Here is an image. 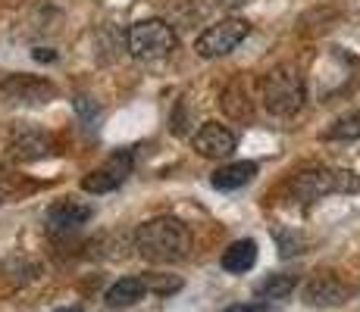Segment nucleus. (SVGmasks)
<instances>
[{
  "mask_svg": "<svg viewBox=\"0 0 360 312\" xmlns=\"http://www.w3.org/2000/svg\"><path fill=\"white\" fill-rule=\"evenodd\" d=\"M191 231L185 222L172 219V216H157L150 222H144L135 234V250L141 259L157 262V266H172L182 262L191 253Z\"/></svg>",
  "mask_w": 360,
  "mask_h": 312,
  "instance_id": "f257e3e1",
  "label": "nucleus"
},
{
  "mask_svg": "<svg viewBox=\"0 0 360 312\" xmlns=\"http://www.w3.org/2000/svg\"><path fill=\"white\" fill-rule=\"evenodd\" d=\"M360 178L351 169H329V165H310L292 178V197L297 203H314L329 194H357Z\"/></svg>",
  "mask_w": 360,
  "mask_h": 312,
  "instance_id": "f03ea898",
  "label": "nucleus"
},
{
  "mask_svg": "<svg viewBox=\"0 0 360 312\" xmlns=\"http://www.w3.org/2000/svg\"><path fill=\"white\" fill-rule=\"evenodd\" d=\"M304 79L297 75L295 66H276L266 72V79L260 81V100L263 107H266V113L273 116H282V119H288V116H295L297 109L304 107Z\"/></svg>",
  "mask_w": 360,
  "mask_h": 312,
  "instance_id": "7ed1b4c3",
  "label": "nucleus"
},
{
  "mask_svg": "<svg viewBox=\"0 0 360 312\" xmlns=\"http://www.w3.org/2000/svg\"><path fill=\"white\" fill-rule=\"evenodd\" d=\"M179 38L166 19H141L126 32V47L135 60H163L176 50Z\"/></svg>",
  "mask_w": 360,
  "mask_h": 312,
  "instance_id": "20e7f679",
  "label": "nucleus"
},
{
  "mask_svg": "<svg viewBox=\"0 0 360 312\" xmlns=\"http://www.w3.org/2000/svg\"><path fill=\"white\" fill-rule=\"evenodd\" d=\"M248 34H251V22H248V19L226 16V19H219L217 25H207V29L198 34L195 50H198V57H204V60H217V57L232 53Z\"/></svg>",
  "mask_w": 360,
  "mask_h": 312,
  "instance_id": "39448f33",
  "label": "nucleus"
},
{
  "mask_svg": "<svg viewBox=\"0 0 360 312\" xmlns=\"http://www.w3.org/2000/svg\"><path fill=\"white\" fill-rule=\"evenodd\" d=\"M57 97V88L53 81L41 79V75H6L0 81V100L4 103H19V107H38V103H47Z\"/></svg>",
  "mask_w": 360,
  "mask_h": 312,
  "instance_id": "423d86ee",
  "label": "nucleus"
},
{
  "mask_svg": "<svg viewBox=\"0 0 360 312\" xmlns=\"http://www.w3.org/2000/svg\"><path fill=\"white\" fill-rule=\"evenodd\" d=\"M131 169H135V154H131V150H116L107 163H101L98 169L88 172V175L82 178V191L85 194H110V191L126 184Z\"/></svg>",
  "mask_w": 360,
  "mask_h": 312,
  "instance_id": "0eeeda50",
  "label": "nucleus"
},
{
  "mask_svg": "<svg viewBox=\"0 0 360 312\" xmlns=\"http://www.w3.org/2000/svg\"><path fill=\"white\" fill-rule=\"evenodd\" d=\"M91 219V206L88 203H79V200H57L51 210L44 212V225L51 234L63 238V234H72L79 231L85 222Z\"/></svg>",
  "mask_w": 360,
  "mask_h": 312,
  "instance_id": "6e6552de",
  "label": "nucleus"
},
{
  "mask_svg": "<svg viewBox=\"0 0 360 312\" xmlns=\"http://www.w3.org/2000/svg\"><path fill=\"white\" fill-rule=\"evenodd\" d=\"M195 150L207 159H229L235 154V135L219 122H204L191 137Z\"/></svg>",
  "mask_w": 360,
  "mask_h": 312,
  "instance_id": "1a4fd4ad",
  "label": "nucleus"
},
{
  "mask_svg": "<svg viewBox=\"0 0 360 312\" xmlns=\"http://www.w3.org/2000/svg\"><path fill=\"white\" fill-rule=\"evenodd\" d=\"M354 294V287H348L342 278H335V275H314V278L307 281V287H304V303L307 306H342L348 297Z\"/></svg>",
  "mask_w": 360,
  "mask_h": 312,
  "instance_id": "9d476101",
  "label": "nucleus"
},
{
  "mask_svg": "<svg viewBox=\"0 0 360 312\" xmlns=\"http://www.w3.org/2000/svg\"><path fill=\"white\" fill-rule=\"evenodd\" d=\"M53 141L38 128H19L10 141V156L19 163H32V159H44L51 156Z\"/></svg>",
  "mask_w": 360,
  "mask_h": 312,
  "instance_id": "9b49d317",
  "label": "nucleus"
},
{
  "mask_svg": "<svg viewBox=\"0 0 360 312\" xmlns=\"http://www.w3.org/2000/svg\"><path fill=\"white\" fill-rule=\"evenodd\" d=\"M223 113L235 122H251L254 119V103H251V94H248L245 79H232L229 88L223 91Z\"/></svg>",
  "mask_w": 360,
  "mask_h": 312,
  "instance_id": "f8f14e48",
  "label": "nucleus"
},
{
  "mask_svg": "<svg viewBox=\"0 0 360 312\" xmlns=\"http://www.w3.org/2000/svg\"><path fill=\"white\" fill-rule=\"evenodd\" d=\"M144 294H148V281L144 278H120L113 284V287L107 290V306H113V309H126V306H135L138 300H144Z\"/></svg>",
  "mask_w": 360,
  "mask_h": 312,
  "instance_id": "ddd939ff",
  "label": "nucleus"
},
{
  "mask_svg": "<svg viewBox=\"0 0 360 312\" xmlns=\"http://www.w3.org/2000/svg\"><path fill=\"white\" fill-rule=\"evenodd\" d=\"M254 175H257V165L254 163H229L213 172L210 184L217 187V191H238V187H245Z\"/></svg>",
  "mask_w": 360,
  "mask_h": 312,
  "instance_id": "4468645a",
  "label": "nucleus"
},
{
  "mask_svg": "<svg viewBox=\"0 0 360 312\" xmlns=\"http://www.w3.org/2000/svg\"><path fill=\"white\" fill-rule=\"evenodd\" d=\"M254 262H257V244H254L251 238L235 240L223 253V269L232 275H241V272H248V269H254Z\"/></svg>",
  "mask_w": 360,
  "mask_h": 312,
  "instance_id": "2eb2a0df",
  "label": "nucleus"
},
{
  "mask_svg": "<svg viewBox=\"0 0 360 312\" xmlns=\"http://www.w3.org/2000/svg\"><path fill=\"white\" fill-rule=\"evenodd\" d=\"M295 287H297V275L279 272V275H269L266 281H260L254 294L263 297V300H288L295 294Z\"/></svg>",
  "mask_w": 360,
  "mask_h": 312,
  "instance_id": "dca6fc26",
  "label": "nucleus"
},
{
  "mask_svg": "<svg viewBox=\"0 0 360 312\" xmlns=\"http://www.w3.org/2000/svg\"><path fill=\"white\" fill-rule=\"evenodd\" d=\"M360 137V109L342 116L326 128V141H357Z\"/></svg>",
  "mask_w": 360,
  "mask_h": 312,
  "instance_id": "f3484780",
  "label": "nucleus"
},
{
  "mask_svg": "<svg viewBox=\"0 0 360 312\" xmlns=\"http://www.w3.org/2000/svg\"><path fill=\"white\" fill-rule=\"evenodd\" d=\"M276 240H279V250H282V256H297V253H304V240L297 238V234L276 231Z\"/></svg>",
  "mask_w": 360,
  "mask_h": 312,
  "instance_id": "a211bd4d",
  "label": "nucleus"
},
{
  "mask_svg": "<svg viewBox=\"0 0 360 312\" xmlns=\"http://www.w3.org/2000/svg\"><path fill=\"white\" fill-rule=\"evenodd\" d=\"M13 197H16V175L0 165V206H4L6 200H13Z\"/></svg>",
  "mask_w": 360,
  "mask_h": 312,
  "instance_id": "6ab92c4d",
  "label": "nucleus"
},
{
  "mask_svg": "<svg viewBox=\"0 0 360 312\" xmlns=\"http://www.w3.org/2000/svg\"><path fill=\"white\" fill-rule=\"evenodd\" d=\"M223 312H260V309H257V306H248V303H235V306L223 309Z\"/></svg>",
  "mask_w": 360,
  "mask_h": 312,
  "instance_id": "aec40b11",
  "label": "nucleus"
},
{
  "mask_svg": "<svg viewBox=\"0 0 360 312\" xmlns=\"http://www.w3.org/2000/svg\"><path fill=\"white\" fill-rule=\"evenodd\" d=\"M219 6H226V10H232V6H241V4H248V0H217Z\"/></svg>",
  "mask_w": 360,
  "mask_h": 312,
  "instance_id": "412c9836",
  "label": "nucleus"
},
{
  "mask_svg": "<svg viewBox=\"0 0 360 312\" xmlns=\"http://www.w3.org/2000/svg\"><path fill=\"white\" fill-rule=\"evenodd\" d=\"M57 312H82L79 306H69V309H57Z\"/></svg>",
  "mask_w": 360,
  "mask_h": 312,
  "instance_id": "4be33fe9",
  "label": "nucleus"
}]
</instances>
